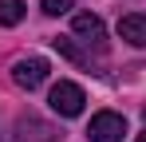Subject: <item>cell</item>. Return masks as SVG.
<instances>
[{
    "label": "cell",
    "mask_w": 146,
    "mask_h": 142,
    "mask_svg": "<svg viewBox=\"0 0 146 142\" xmlns=\"http://www.w3.org/2000/svg\"><path fill=\"white\" fill-rule=\"evenodd\" d=\"M48 103H51V111H55V115L75 118V115H83V103H87V95H83V87H79V83H71V79H59V83L51 87Z\"/></svg>",
    "instance_id": "cell-1"
},
{
    "label": "cell",
    "mask_w": 146,
    "mask_h": 142,
    "mask_svg": "<svg viewBox=\"0 0 146 142\" xmlns=\"http://www.w3.org/2000/svg\"><path fill=\"white\" fill-rule=\"evenodd\" d=\"M48 59L44 55H24V59H16L12 63V83L16 87H24V91H36L44 79H48Z\"/></svg>",
    "instance_id": "cell-2"
},
{
    "label": "cell",
    "mask_w": 146,
    "mask_h": 142,
    "mask_svg": "<svg viewBox=\"0 0 146 142\" xmlns=\"http://www.w3.org/2000/svg\"><path fill=\"white\" fill-rule=\"evenodd\" d=\"M122 134H126V118L115 115V111H99L91 118V126H87L91 142H122Z\"/></svg>",
    "instance_id": "cell-3"
},
{
    "label": "cell",
    "mask_w": 146,
    "mask_h": 142,
    "mask_svg": "<svg viewBox=\"0 0 146 142\" xmlns=\"http://www.w3.org/2000/svg\"><path fill=\"white\" fill-rule=\"evenodd\" d=\"M71 32L83 40V44H95V47H107V28H103V20H99L95 12H79L71 20Z\"/></svg>",
    "instance_id": "cell-4"
},
{
    "label": "cell",
    "mask_w": 146,
    "mask_h": 142,
    "mask_svg": "<svg viewBox=\"0 0 146 142\" xmlns=\"http://www.w3.org/2000/svg\"><path fill=\"white\" fill-rule=\"evenodd\" d=\"M119 36H122L130 47H146V16H142V12L122 16V20H119Z\"/></svg>",
    "instance_id": "cell-5"
},
{
    "label": "cell",
    "mask_w": 146,
    "mask_h": 142,
    "mask_svg": "<svg viewBox=\"0 0 146 142\" xmlns=\"http://www.w3.org/2000/svg\"><path fill=\"white\" fill-rule=\"evenodd\" d=\"M16 130L24 134V142H28V138H32V142H51V138H55V130H51L48 122H40V118H32V115L20 118V122H16Z\"/></svg>",
    "instance_id": "cell-6"
},
{
    "label": "cell",
    "mask_w": 146,
    "mask_h": 142,
    "mask_svg": "<svg viewBox=\"0 0 146 142\" xmlns=\"http://www.w3.org/2000/svg\"><path fill=\"white\" fill-rule=\"evenodd\" d=\"M51 44H55V51H59L63 59H71V63H79V67H91V51H83V47L75 44V40L59 36V40H51Z\"/></svg>",
    "instance_id": "cell-7"
},
{
    "label": "cell",
    "mask_w": 146,
    "mask_h": 142,
    "mask_svg": "<svg viewBox=\"0 0 146 142\" xmlns=\"http://www.w3.org/2000/svg\"><path fill=\"white\" fill-rule=\"evenodd\" d=\"M24 0H0V28H16L24 20Z\"/></svg>",
    "instance_id": "cell-8"
},
{
    "label": "cell",
    "mask_w": 146,
    "mask_h": 142,
    "mask_svg": "<svg viewBox=\"0 0 146 142\" xmlns=\"http://www.w3.org/2000/svg\"><path fill=\"white\" fill-rule=\"evenodd\" d=\"M75 0H40V8H44V16H63V12H71Z\"/></svg>",
    "instance_id": "cell-9"
},
{
    "label": "cell",
    "mask_w": 146,
    "mask_h": 142,
    "mask_svg": "<svg viewBox=\"0 0 146 142\" xmlns=\"http://www.w3.org/2000/svg\"><path fill=\"white\" fill-rule=\"evenodd\" d=\"M138 142H146V134H138Z\"/></svg>",
    "instance_id": "cell-10"
},
{
    "label": "cell",
    "mask_w": 146,
    "mask_h": 142,
    "mask_svg": "<svg viewBox=\"0 0 146 142\" xmlns=\"http://www.w3.org/2000/svg\"><path fill=\"white\" fill-rule=\"evenodd\" d=\"M142 118H146V107H142Z\"/></svg>",
    "instance_id": "cell-11"
}]
</instances>
